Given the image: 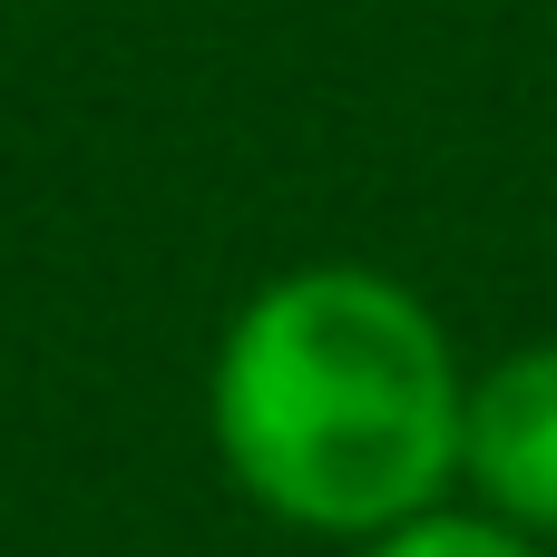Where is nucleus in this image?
I'll return each instance as SVG.
<instances>
[{"mask_svg": "<svg viewBox=\"0 0 557 557\" xmlns=\"http://www.w3.org/2000/svg\"><path fill=\"white\" fill-rule=\"evenodd\" d=\"M352 557H557V548L529 539V529H509V519H490V509H470V499H441V509L382 529L372 548H352Z\"/></svg>", "mask_w": 557, "mask_h": 557, "instance_id": "3", "label": "nucleus"}, {"mask_svg": "<svg viewBox=\"0 0 557 557\" xmlns=\"http://www.w3.org/2000/svg\"><path fill=\"white\" fill-rule=\"evenodd\" d=\"M460 499L557 548V333L509 343L470 372L460 411Z\"/></svg>", "mask_w": 557, "mask_h": 557, "instance_id": "2", "label": "nucleus"}, {"mask_svg": "<svg viewBox=\"0 0 557 557\" xmlns=\"http://www.w3.org/2000/svg\"><path fill=\"white\" fill-rule=\"evenodd\" d=\"M470 362L450 323L382 264H294L255 284L206 362V441L225 480L304 529L372 548L460 499Z\"/></svg>", "mask_w": 557, "mask_h": 557, "instance_id": "1", "label": "nucleus"}]
</instances>
